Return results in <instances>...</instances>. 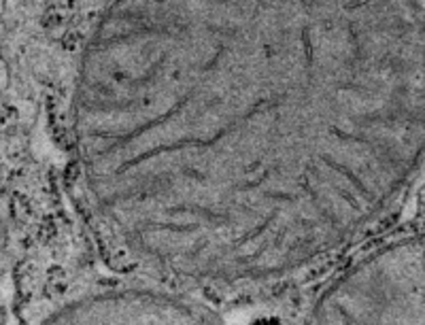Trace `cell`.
<instances>
[{"label": "cell", "instance_id": "7a4b0ae2", "mask_svg": "<svg viewBox=\"0 0 425 325\" xmlns=\"http://www.w3.org/2000/svg\"><path fill=\"white\" fill-rule=\"evenodd\" d=\"M43 325H221L191 302L147 289L90 293L49 315Z\"/></svg>", "mask_w": 425, "mask_h": 325}, {"label": "cell", "instance_id": "6da1fadb", "mask_svg": "<svg viewBox=\"0 0 425 325\" xmlns=\"http://www.w3.org/2000/svg\"><path fill=\"white\" fill-rule=\"evenodd\" d=\"M387 0H113L73 98L81 181L136 261L243 285L366 219L400 145Z\"/></svg>", "mask_w": 425, "mask_h": 325}]
</instances>
